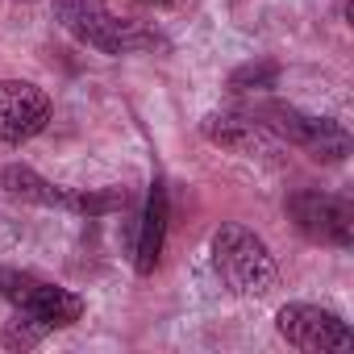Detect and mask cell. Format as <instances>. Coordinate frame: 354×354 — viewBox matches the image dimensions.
<instances>
[{"instance_id":"9","label":"cell","mask_w":354,"mask_h":354,"mask_svg":"<svg viewBox=\"0 0 354 354\" xmlns=\"http://www.w3.org/2000/svg\"><path fill=\"white\" fill-rule=\"evenodd\" d=\"M201 129L213 146H225L234 154H271L275 150V133L259 117H246V113H209L201 121Z\"/></svg>"},{"instance_id":"8","label":"cell","mask_w":354,"mask_h":354,"mask_svg":"<svg viewBox=\"0 0 354 354\" xmlns=\"http://www.w3.org/2000/svg\"><path fill=\"white\" fill-rule=\"evenodd\" d=\"M50 125V96L26 80H0V142L21 146Z\"/></svg>"},{"instance_id":"2","label":"cell","mask_w":354,"mask_h":354,"mask_svg":"<svg viewBox=\"0 0 354 354\" xmlns=\"http://www.w3.org/2000/svg\"><path fill=\"white\" fill-rule=\"evenodd\" d=\"M55 17L67 34H75L84 46H96L104 55H129L142 46H154V34L142 21L109 13L104 0H55Z\"/></svg>"},{"instance_id":"11","label":"cell","mask_w":354,"mask_h":354,"mask_svg":"<svg viewBox=\"0 0 354 354\" xmlns=\"http://www.w3.org/2000/svg\"><path fill=\"white\" fill-rule=\"evenodd\" d=\"M275 80H279V67L263 59V63L238 67V71L230 75V88H234V92H267V88H275Z\"/></svg>"},{"instance_id":"3","label":"cell","mask_w":354,"mask_h":354,"mask_svg":"<svg viewBox=\"0 0 354 354\" xmlns=\"http://www.w3.org/2000/svg\"><path fill=\"white\" fill-rule=\"evenodd\" d=\"M0 296H5L21 317L38 321L46 333L50 329H67L84 317V300L50 279H38L30 271H13V267H0Z\"/></svg>"},{"instance_id":"13","label":"cell","mask_w":354,"mask_h":354,"mask_svg":"<svg viewBox=\"0 0 354 354\" xmlns=\"http://www.w3.org/2000/svg\"><path fill=\"white\" fill-rule=\"evenodd\" d=\"M142 5H154V9H162V5H175V0H142Z\"/></svg>"},{"instance_id":"1","label":"cell","mask_w":354,"mask_h":354,"mask_svg":"<svg viewBox=\"0 0 354 354\" xmlns=\"http://www.w3.org/2000/svg\"><path fill=\"white\" fill-rule=\"evenodd\" d=\"M213 267L234 296H267L275 288V259L267 242L246 225H221L213 234Z\"/></svg>"},{"instance_id":"4","label":"cell","mask_w":354,"mask_h":354,"mask_svg":"<svg viewBox=\"0 0 354 354\" xmlns=\"http://www.w3.org/2000/svg\"><path fill=\"white\" fill-rule=\"evenodd\" d=\"M259 121H263L275 138L300 146V150H304L308 158H317V162H342V158L350 154V133H346V125H337L333 117H313V113H304V109H296V104H267V109L259 113Z\"/></svg>"},{"instance_id":"5","label":"cell","mask_w":354,"mask_h":354,"mask_svg":"<svg viewBox=\"0 0 354 354\" xmlns=\"http://www.w3.org/2000/svg\"><path fill=\"white\" fill-rule=\"evenodd\" d=\"M288 217L308 242L337 246V250H350V242H354V205L346 196L317 192V188L296 192V196H288Z\"/></svg>"},{"instance_id":"6","label":"cell","mask_w":354,"mask_h":354,"mask_svg":"<svg viewBox=\"0 0 354 354\" xmlns=\"http://www.w3.org/2000/svg\"><path fill=\"white\" fill-rule=\"evenodd\" d=\"M0 184L13 201H26V205H42V209H71V213H109V209H121L125 205V192H71V188H59L50 180H42L38 171L13 162L5 167Z\"/></svg>"},{"instance_id":"12","label":"cell","mask_w":354,"mask_h":354,"mask_svg":"<svg viewBox=\"0 0 354 354\" xmlns=\"http://www.w3.org/2000/svg\"><path fill=\"white\" fill-rule=\"evenodd\" d=\"M46 337V329L38 325V321H30V317H13L9 321V329H5V346H13V350H30V346H38Z\"/></svg>"},{"instance_id":"10","label":"cell","mask_w":354,"mask_h":354,"mask_svg":"<svg viewBox=\"0 0 354 354\" xmlns=\"http://www.w3.org/2000/svg\"><path fill=\"white\" fill-rule=\"evenodd\" d=\"M162 238H167V188H162V180H154L150 196H146L142 230H138V275H150L158 267Z\"/></svg>"},{"instance_id":"7","label":"cell","mask_w":354,"mask_h":354,"mask_svg":"<svg viewBox=\"0 0 354 354\" xmlns=\"http://www.w3.org/2000/svg\"><path fill=\"white\" fill-rule=\"evenodd\" d=\"M275 329L288 346L296 350H308V354H325V350H350L354 346V333L350 325L321 308V304H283L279 317H275Z\"/></svg>"}]
</instances>
